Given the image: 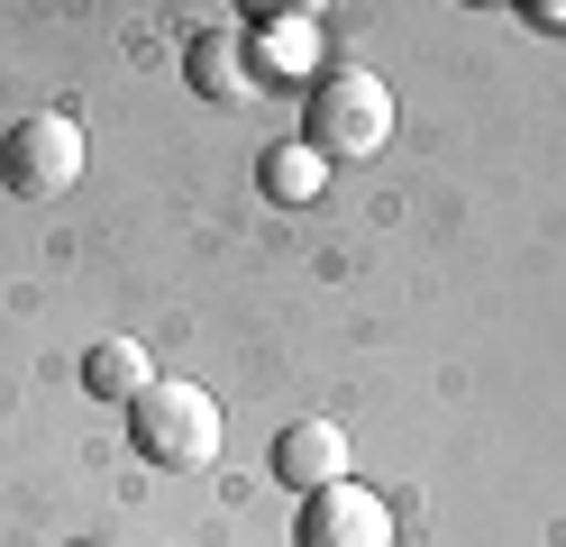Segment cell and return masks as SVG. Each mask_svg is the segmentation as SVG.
I'll list each match as a JSON object with an SVG mask.
<instances>
[{
	"instance_id": "6da1fadb",
	"label": "cell",
	"mask_w": 566,
	"mask_h": 547,
	"mask_svg": "<svg viewBox=\"0 0 566 547\" xmlns=\"http://www.w3.org/2000/svg\"><path fill=\"white\" fill-rule=\"evenodd\" d=\"M128 448L165 465V474H192L220 456V401H210L201 383H147L128 401Z\"/></svg>"
},
{
	"instance_id": "52a82bcc",
	"label": "cell",
	"mask_w": 566,
	"mask_h": 547,
	"mask_svg": "<svg viewBox=\"0 0 566 547\" xmlns=\"http://www.w3.org/2000/svg\"><path fill=\"white\" fill-rule=\"evenodd\" d=\"M147 383H156V365H147L137 338H101V347L83 356V392H101V401H137Z\"/></svg>"
},
{
	"instance_id": "277c9868",
	"label": "cell",
	"mask_w": 566,
	"mask_h": 547,
	"mask_svg": "<svg viewBox=\"0 0 566 547\" xmlns=\"http://www.w3.org/2000/svg\"><path fill=\"white\" fill-rule=\"evenodd\" d=\"M293 538H302V547H394V511L347 474V484H329V493L302 502V529H293Z\"/></svg>"
},
{
	"instance_id": "30bf717a",
	"label": "cell",
	"mask_w": 566,
	"mask_h": 547,
	"mask_svg": "<svg viewBox=\"0 0 566 547\" xmlns=\"http://www.w3.org/2000/svg\"><path fill=\"white\" fill-rule=\"evenodd\" d=\"M530 19H539V28H557V36H566V0H530Z\"/></svg>"
},
{
	"instance_id": "8992f818",
	"label": "cell",
	"mask_w": 566,
	"mask_h": 547,
	"mask_svg": "<svg viewBox=\"0 0 566 547\" xmlns=\"http://www.w3.org/2000/svg\"><path fill=\"white\" fill-rule=\"evenodd\" d=\"M192 83H201V92H220V101H256V92H265V64L247 55V36H238V28H210L201 46H192Z\"/></svg>"
},
{
	"instance_id": "9c48e42d",
	"label": "cell",
	"mask_w": 566,
	"mask_h": 547,
	"mask_svg": "<svg viewBox=\"0 0 566 547\" xmlns=\"http://www.w3.org/2000/svg\"><path fill=\"white\" fill-rule=\"evenodd\" d=\"M311 19H321V10H293L283 28H265V36H256V64H265V73H274V64L302 73V64H311Z\"/></svg>"
},
{
	"instance_id": "5b68a950",
	"label": "cell",
	"mask_w": 566,
	"mask_h": 547,
	"mask_svg": "<svg viewBox=\"0 0 566 547\" xmlns=\"http://www.w3.org/2000/svg\"><path fill=\"white\" fill-rule=\"evenodd\" d=\"M347 429L338 420H293V429H274V474L293 493H329V484H347Z\"/></svg>"
},
{
	"instance_id": "ba28073f",
	"label": "cell",
	"mask_w": 566,
	"mask_h": 547,
	"mask_svg": "<svg viewBox=\"0 0 566 547\" xmlns=\"http://www.w3.org/2000/svg\"><path fill=\"white\" fill-rule=\"evenodd\" d=\"M256 182H265L274 201H321V182H329V156H321L311 137H302V146H265V173H256Z\"/></svg>"
},
{
	"instance_id": "3957f363",
	"label": "cell",
	"mask_w": 566,
	"mask_h": 547,
	"mask_svg": "<svg viewBox=\"0 0 566 547\" xmlns=\"http://www.w3.org/2000/svg\"><path fill=\"white\" fill-rule=\"evenodd\" d=\"M0 182L19 201H64L83 182V128L64 109H28V119L0 137Z\"/></svg>"
},
{
	"instance_id": "7a4b0ae2",
	"label": "cell",
	"mask_w": 566,
	"mask_h": 547,
	"mask_svg": "<svg viewBox=\"0 0 566 547\" xmlns=\"http://www.w3.org/2000/svg\"><path fill=\"white\" fill-rule=\"evenodd\" d=\"M384 137H394V92H384L366 64L321 73V92H311V146H321L329 165H366Z\"/></svg>"
}]
</instances>
